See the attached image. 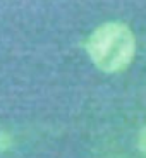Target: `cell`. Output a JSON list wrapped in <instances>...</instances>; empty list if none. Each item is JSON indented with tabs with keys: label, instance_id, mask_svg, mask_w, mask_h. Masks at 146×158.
<instances>
[{
	"label": "cell",
	"instance_id": "6da1fadb",
	"mask_svg": "<svg viewBox=\"0 0 146 158\" xmlns=\"http://www.w3.org/2000/svg\"><path fill=\"white\" fill-rule=\"evenodd\" d=\"M84 48L96 69L105 74H117L134 60L136 36L126 23L108 21L88 36Z\"/></svg>",
	"mask_w": 146,
	"mask_h": 158
},
{
	"label": "cell",
	"instance_id": "7a4b0ae2",
	"mask_svg": "<svg viewBox=\"0 0 146 158\" xmlns=\"http://www.w3.org/2000/svg\"><path fill=\"white\" fill-rule=\"evenodd\" d=\"M14 146V136L7 131H0V153L9 151Z\"/></svg>",
	"mask_w": 146,
	"mask_h": 158
},
{
	"label": "cell",
	"instance_id": "3957f363",
	"mask_svg": "<svg viewBox=\"0 0 146 158\" xmlns=\"http://www.w3.org/2000/svg\"><path fill=\"white\" fill-rule=\"evenodd\" d=\"M138 150L141 151V155L146 156V124L141 127V131L138 134Z\"/></svg>",
	"mask_w": 146,
	"mask_h": 158
}]
</instances>
